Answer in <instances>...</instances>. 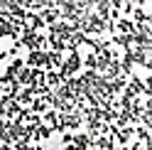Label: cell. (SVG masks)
<instances>
[]
</instances>
